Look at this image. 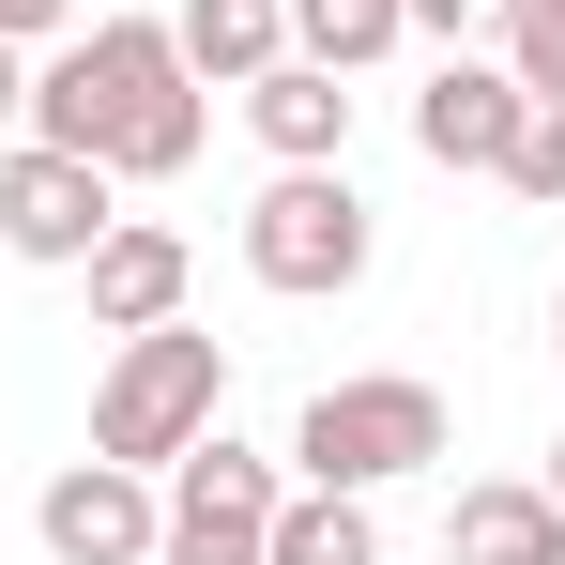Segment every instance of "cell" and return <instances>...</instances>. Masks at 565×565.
Instances as JSON below:
<instances>
[{
    "mask_svg": "<svg viewBox=\"0 0 565 565\" xmlns=\"http://www.w3.org/2000/svg\"><path fill=\"white\" fill-rule=\"evenodd\" d=\"M444 565H565V504L551 489H459L444 504Z\"/></svg>",
    "mask_w": 565,
    "mask_h": 565,
    "instance_id": "7c38bea8",
    "label": "cell"
},
{
    "mask_svg": "<svg viewBox=\"0 0 565 565\" xmlns=\"http://www.w3.org/2000/svg\"><path fill=\"white\" fill-rule=\"evenodd\" d=\"M382 46H413V0H290V62H337V77H367Z\"/></svg>",
    "mask_w": 565,
    "mask_h": 565,
    "instance_id": "5bb4252c",
    "label": "cell"
},
{
    "mask_svg": "<svg viewBox=\"0 0 565 565\" xmlns=\"http://www.w3.org/2000/svg\"><path fill=\"white\" fill-rule=\"evenodd\" d=\"M77 15H93V0H0V46H62Z\"/></svg>",
    "mask_w": 565,
    "mask_h": 565,
    "instance_id": "e0dca14e",
    "label": "cell"
},
{
    "mask_svg": "<svg viewBox=\"0 0 565 565\" xmlns=\"http://www.w3.org/2000/svg\"><path fill=\"white\" fill-rule=\"evenodd\" d=\"M367 199H352V169H276V184L245 199V276L290 290V306H321V290L367 276Z\"/></svg>",
    "mask_w": 565,
    "mask_h": 565,
    "instance_id": "5b68a950",
    "label": "cell"
},
{
    "mask_svg": "<svg viewBox=\"0 0 565 565\" xmlns=\"http://www.w3.org/2000/svg\"><path fill=\"white\" fill-rule=\"evenodd\" d=\"M535 489H551V504H565V444H551V473H535Z\"/></svg>",
    "mask_w": 565,
    "mask_h": 565,
    "instance_id": "ffe728a7",
    "label": "cell"
},
{
    "mask_svg": "<svg viewBox=\"0 0 565 565\" xmlns=\"http://www.w3.org/2000/svg\"><path fill=\"white\" fill-rule=\"evenodd\" d=\"M77 276H93V337H153V321H184L199 245H184V230H153V214H107V245L77 260Z\"/></svg>",
    "mask_w": 565,
    "mask_h": 565,
    "instance_id": "ba28073f",
    "label": "cell"
},
{
    "mask_svg": "<svg viewBox=\"0 0 565 565\" xmlns=\"http://www.w3.org/2000/svg\"><path fill=\"white\" fill-rule=\"evenodd\" d=\"M31 138L93 153L107 184H184L199 138H214V107H199L169 15H77V31L31 62Z\"/></svg>",
    "mask_w": 565,
    "mask_h": 565,
    "instance_id": "6da1fadb",
    "label": "cell"
},
{
    "mask_svg": "<svg viewBox=\"0 0 565 565\" xmlns=\"http://www.w3.org/2000/svg\"><path fill=\"white\" fill-rule=\"evenodd\" d=\"M444 444H459L444 382L367 367V382H321V397L290 413V489H397V473H428Z\"/></svg>",
    "mask_w": 565,
    "mask_h": 565,
    "instance_id": "7a4b0ae2",
    "label": "cell"
},
{
    "mask_svg": "<svg viewBox=\"0 0 565 565\" xmlns=\"http://www.w3.org/2000/svg\"><path fill=\"white\" fill-rule=\"evenodd\" d=\"M153 473L122 459H62L46 473V504H31V535H46V565H153Z\"/></svg>",
    "mask_w": 565,
    "mask_h": 565,
    "instance_id": "52a82bcc",
    "label": "cell"
},
{
    "mask_svg": "<svg viewBox=\"0 0 565 565\" xmlns=\"http://www.w3.org/2000/svg\"><path fill=\"white\" fill-rule=\"evenodd\" d=\"M489 184H520V199H565V107H551V93L520 107V138H504V169H489Z\"/></svg>",
    "mask_w": 565,
    "mask_h": 565,
    "instance_id": "2e32d148",
    "label": "cell"
},
{
    "mask_svg": "<svg viewBox=\"0 0 565 565\" xmlns=\"http://www.w3.org/2000/svg\"><path fill=\"white\" fill-rule=\"evenodd\" d=\"M413 31H444V46H459V31H504V0H413Z\"/></svg>",
    "mask_w": 565,
    "mask_h": 565,
    "instance_id": "ac0fdd59",
    "label": "cell"
},
{
    "mask_svg": "<svg viewBox=\"0 0 565 565\" xmlns=\"http://www.w3.org/2000/svg\"><path fill=\"white\" fill-rule=\"evenodd\" d=\"M520 107H535V93H520L504 62H444V77L413 93V153H428V169H504Z\"/></svg>",
    "mask_w": 565,
    "mask_h": 565,
    "instance_id": "9c48e42d",
    "label": "cell"
},
{
    "mask_svg": "<svg viewBox=\"0 0 565 565\" xmlns=\"http://www.w3.org/2000/svg\"><path fill=\"white\" fill-rule=\"evenodd\" d=\"M153 504H169V520H153V565H260V535H276V504H290V459L199 428Z\"/></svg>",
    "mask_w": 565,
    "mask_h": 565,
    "instance_id": "277c9868",
    "label": "cell"
},
{
    "mask_svg": "<svg viewBox=\"0 0 565 565\" xmlns=\"http://www.w3.org/2000/svg\"><path fill=\"white\" fill-rule=\"evenodd\" d=\"M31 122V46H0V138Z\"/></svg>",
    "mask_w": 565,
    "mask_h": 565,
    "instance_id": "d6986e66",
    "label": "cell"
},
{
    "mask_svg": "<svg viewBox=\"0 0 565 565\" xmlns=\"http://www.w3.org/2000/svg\"><path fill=\"white\" fill-rule=\"evenodd\" d=\"M230 413V337H199V321H153V337H122L107 352V382H93V459H122V473H169Z\"/></svg>",
    "mask_w": 565,
    "mask_h": 565,
    "instance_id": "3957f363",
    "label": "cell"
},
{
    "mask_svg": "<svg viewBox=\"0 0 565 565\" xmlns=\"http://www.w3.org/2000/svg\"><path fill=\"white\" fill-rule=\"evenodd\" d=\"M504 77L565 107V0H504Z\"/></svg>",
    "mask_w": 565,
    "mask_h": 565,
    "instance_id": "9a60e30c",
    "label": "cell"
},
{
    "mask_svg": "<svg viewBox=\"0 0 565 565\" xmlns=\"http://www.w3.org/2000/svg\"><path fill=\"white\" fill-rule=\"evenodd\" d=\"M245 122H260L276 169H337V153H352V77H337V62H260V77H245Z\"/></svg>",
    "mask_w": 565,
    "mask_h": 565,
    "instance_id": "30bf717a",
    "label": "cell"
},
{
    "mask_svg": "<svg viewBox=\"0 0 565 565\" xmlns=\"http://www.w3.org/2000/svg\"><path fill=\"white\" fill-rule=\"evenodd\" d=\"M107 214H122V184H107L93 153H62V138H15V153H0V245H15V260L77 276L107 245Z\"/></svg>",
    "mask_w": 565,
    "mask_h": 565,
    "instance_id": "8992f818",
    "label": "cell"
},
{
    "mask_svg": "<svg viewBox=\"0 0 565 565\" xmlns=\"http://www.w3.org/2000/svg\"><path fill=\"white\" fill-rule=\"evenodd\" d=\"M260 565H382L367 489H290V504H276V535H260Z\"/></svg>",
    "mask_w": 565,
    "mask_h": 565,
    "instance_id": "4fadbf2b",
    "label": "cell"
},
{
    "mask_svg": "<svg viewBox=\"0 0 565 565\" xmlns=\"http://www.w3.org/2000/svg\"><path fill=\"white\" fill-rule=\"evenodd\" d=\"M169 46H184L199 93H245L260 62H290V0H184V15H169Z\"/></svg>",
    "mask_w": 565,
    "mask_h": 565,
    "instance_id": "8fae6325",
    "label": "cell"
},
{
    "mask_svg": "<svg viewBox=\"0 0 565 565\" xmlns=\"http://www.w3.org/2000/svg\"><path fill=\"white\" fill-rule=\"evenodd\" d=\"M551 352H565V306H551Z\"/></svg>",
    "mask_w": 565,
    "mask_h": 565,
    "instance_id": "44dd1931",
    "label": "cell"
}]
</instances>
